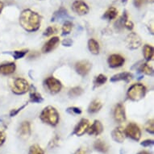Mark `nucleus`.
<instances>
[{"mask_svg":"<svg viewBox=\"0 0 154 154\" xmlns=\"http://www.w3.org/2000/svg\"><path fill=\"white\" fill-rule=\"evenodd\" d=\"M41 119L44 123L51 126L57 125L59 122V113L53 106H48L44 109L41 114Z\"/></svg>","mask_w":154,"mask_h":154,"instance_id":"2","label":"nucleus"},{"mask_svg":"<svg viewBox=\"0 0 154 154\" xmlns=\"http://www.w3.org/2000/svg\"><path fill=\"white\" fill-rule=\"evenodd\" d=\"M82 93H83V90L79 86H76L69 91V97H78L81 95Z\"/></svg>","mask_w":154,"mask_h":154,"instance_id":"28","label":"nucleus"},{"mask_svg":"<svg viewBox=\"0 0 154 154\" xmlns=\"http://www.w3.org/2000/svg\"><path fill=\"white\" fill-rule=\"evenodd\" d=\"M111 136L112 138L115 141L118 142V143H123L125 140V133H124V130L122 127H118L114 129L112 132H111Z\"/></svg>","mask_w":154,"mask_h":154,"instance_id":"14","label":"nucleus"},{"mask_svg":"<svg viewBox=\"0 0 154 154\" xmlns=\"http://www.w3.org/2000/svg\"><path fill=\"white\" fill-rule=\"evenodd\" d=\"M57 32V28L55 26H50L48 27L44 32V35H46V36H50V35L55 34V33Z\"/></svg>","mask_w":154,"mask_h":154,"instance_id":"32","label":"nucleus"},{"mask_svg":"<svg viewBox=\"0 0 154 154\" xmlns=\"http://www.w3.org/2000/svg\"><path fill=\"white\" fill-rule=\"evenodd\" d=\"M114 117H115V119L119 123H123L126 120L125 108L123 104L119 103L116 106L115 111H114Z\"/></svg>","mask_w":154,"mask_h":154,"instance_id":"12","label":"nucleus"},{"mask_svg":"<svg viewBox=\"0 0 154 154\" xmlns=\"http://www.w3.org/2000/svg\"><path fill=\"white\" fill-rule=\"evenodd\" d=\"M137 154H151V153L147 151H141V152H139Z\"/></svg>","mask_w":154,"mask_h":154,"instance_id":"43","label":"nucleus"},{"mask_svg":"<svg viewBox=\"0 0 154 154\" xmlns=\"http://www.w3.org/2000/svg\"><path fill=\"white\" fill-rule=\"evenodd\" d=\"M11 89L15 94H23L29 90V84L25 79L18 78L11 83Z\"/></svg>","mask_w":154,"mask_h":154,"instance_id":"4","label":"nucleus"},{"mask_svg":"<svg viewBox=\"0 0 154 154\" xmlns=\"http://www.w3.org/2000/svg\"><path fill=\"white\" fill-rule=\"evenodd\" d=\"M140 71L141 72V73H144V74H146V75H152V73H153V69H152V67L148 65L147 63H143L140 65L139 68Z\"/></svg>","mask_w":154,"mask_h":154,"instance_id":"25","label":"nucleus"},{"mask_svg":"<svg viewBox=\"0 0 154 154\" xmlns=\"http://www.w3.org/2000/svg\"><path fill=\"white\" fill-rule=\"evenodd\" d=\"M67 111L69 113L71 114V115H80L82 113L81 109L79 108V107H75V106H73V107H69L67 109Z\"/></svg>","mask_w":154,"mask_h":154,"instance_id":"34","label":"nucleus"},{"mask_svg":"<svg viewBox=\"0 0 154 154\" xmlns=\"http://www.w3.org/2000/svg\"><path fill=\"white\" fill-rule=\"evenodd\" d=\"M73 28V23L69 21H66L62 27V35H68L71 32Z\"/></svg>","mask_w":154,"mask_h":154,"instance_id":"29","label":"nucleus"},{"mask_svg":"<svg viewBox=\"0 0 154 154\" xmlns=\"http://www.w3.org/2000/svg\"><path fill=\"white\" fill-rule=\"evenodd\" d=\"M28 51L27 50H21V51H15L14 53H13V57H14V58L18 60V59H20L22 57H23L24 56L26 55V53H27Z\"/></svg>","mask_w":154,"mask_h":154,"instance_id":"33","label":"nucleus"},{"mask_svg":"<svg viewBox=\"0 0 154 154\" xmlns=\"http://www.w3.org/2000/svg\"><path fill=\"white\" fill-rule=\"evenodd\" d=\"M6 140V135L3 131H0V146H2Z\"/></svg>","mask_w":154,"mask_h":154,"instance_id":"39","label":"nucleus"},{"mask_svg":"<svg viewBox=\"0 0 154 154\" xmlns=\"http://www.w3.org/2000/svg\"><path fill=\"white\" fill-rule=\"evenodd\" d=\"M28 154H45V152L38 144H34L30 147Z\"/></svg>","mask_w":154,"mask_h":154,"instance_id":"30","label":"nucleus"},{"mask_svg":"<svg viewBox=\"0 0 154 154\" xmlns=\"http://www.w3.org/2000/svg\"><path fill=\"white\" fill-rule=\"evenodd\" d=\"M117 15H118V11L116 8H110L106 11V12L104 13L103 18L107 20H112L117 17Z\"/></svg>","mask_w":154,"mask_h":154,"instance_id":"20","label":"nucleus"},{"mask_svg":"<svg viewBox=\"0 0 154 154\" xmlns=\"http://www.w3.org/2000/svg\"><path fill=\"white\" fill-rule=\"evenodd\" d=\"M141 39L137 33L131 32L128 35L125 40L127 47L130 49H137L141 45Z\"/></svg>","mask_w":154,"mask_h":154,"instance_id":"6","label":"nucleus"},{"mask_svg":"<svg viewBox=\"0 0 154 154\" xmlns=\"http://www.w3.org/2000/svg\"><path fill=\"white\" fill-rule=\"evenodd\" d=\"M140 144L144 147L152 146V145H153L154 144V140H145L144 141H142L141 143H140Z\"/></svg>","mask_w":154,"mask_h":154,"instance_id":"36","label":"nucleus"},{"mask_svg":"<svg viewBox=\"0 0 154 154\" xmlns=\"http://www.w3.org/2000/svg\"><path fill=\"white\" fill-rule=\"evenodd\" d=\"M87 131H88L89 135L99 136L103 131V126L101 122L99 121V120H95L93 123V124L89 128Z\"/></svg>","mask_w":154,"mask_h":154,"instance_id":"15","label":"nucleus"},{"mask_svg":"<svg viewBox=\"0 0 154 154\" xmlns=\"http://www.w3.org/2000/svg\"><path fill=\"white\" fill-rule=\"evenodd\" d=\"M94 148L97 151L103 152V153H106V152L108 151V145L106 144V143L102 140H98L94 142Z\"/></svg>","mask_w":154,"mask_h":154,"instance_id":"19","label":"nucleus"},{"mask_svg":"<svg viewBox=\"0 0 154 154\" xmlns=\"http://www.w3.org/2000/svg\"><path fill=\"white\" fill-rule=\"evenodd\" d=\"M3 9V3H2L1 1H0V14L2 12V11Z\"/></svg>","mask_w":154,"mask_h":154,"instance_id":"42","label":"nucleus"},{"mask_svg":"<svg viewBox=\"0 0 154 154\" xmlns=\"http://www.w3.org/2000/svg\"><path fill=\"white\" fill-rule=\"evenodd\" d=\"M124 62H125V59L119 54H112L108 58L109 66L111 68L120 67L124 65Z\"/></svg>","mask_w":154,"mask_h":154,"instance_id":"11","label":"nucleus"},{"mask_svg":"<svg viewBox=\"0 0 154 154\" xmlns=\"http://www.w3.org/2000/svg\"><path fill=\"white\" fill-rule=\"evenodd\" d=\"M62 44H63L64 46H71L72 44H73V41L71 39H65L63 41H62Z\"/></svg>","mask_w":154,"mask_h":154,"instance_id":"41","label":"nucleus"},{"mask_svg":"<svg viewBox=\"0 0 154 154\" xmlns=\"http://www.w3.org/2000/svg\"><path fill=\"white\" fill-rule=\"evenodd\" d=\"M90 126V123L89 120L86 119H82L80 120L79 124L75 127L73 134H75L78 137H81L83 134H85L87 131Z\"/></svg>","mask_w":154,"mask_h":154,"instance_id":"10","label":"nucleus"},{"mask_svg":"<svg viewBox=\"0 0 154 154\" xmlns=\"http://www.w3.org/2000/svg\"><path fill=\"white\" fill-rule=\"evenodd\" d=\"M18 134L19 136L23 138L27 139L30 137L31 135V124L28 121H23L20 124V126L18 129Z\"/></svg>","mask_w":154,"mask_h":154,"instance_id":"13","label":"nucleus"},{"mask_svg":"<svg viewBox=\"0 0 154 154\" xmlns=\"http://www.w3.org/2000/svg\"><path fill=\"white\" fill-rule=\"evenodd\" d=\"M146 0H134V5L137 8H140L143 6Z\"/></svg>","mask_w":154,"mask_h":154,"instance_id":"38","label":"nucleus"},{"mask_svg":"<svg viewBox=\"0 0 154 154\" xmlns=\"http://www.w3.org/2000/svg\"><path fill=\"white\" fill-rule=\"evenodd\" d=\"M146 94V88L142 84H134L128 91V97L132 101H140Z\"/></svg>","mask_w":154,"mask_h":154,"instance_id":"3","label":"nucleus"},{"mask_svg":"<svg viewBox=\"0 0 154 154\" xmlns=\"http://www.w3.org/2000/svg\"><path fill=\"white\" fill-rule=\"evenodd\" d=\"M67 15V11L64 8H61L59 9L58 11H57L55 13H54V15L52 17V21H55L57 20H60L61 18L65 17L66 15Z\"/></svg>","mask_w":154,"mask_h":154,"instance_id":"24","label":"nucleus"},{"mask_svg":"<svg viewBox=\"0 0 154 154\" xmlns=\"http://www.w3.org/2000/svg\"><path fill=\"white\" fill-rule=\"evenodd\" d=\"M107 80V78L103 74H99V76L96 77V79L94 81V84L95 87H99L100 86H103Z\"/></svg>","mask_w":154,"mask_h":154,"instance_id":"26","label":"nucleus"},{"mask_svg":"<svg viewBox=\"0 0 154 154\" xmlns=\"http://www.w3.org/2000/svg\"><path fill=\"white\" fill-rule=\"evenodd\" d=\"M27 104H28V103H26L25 105H23V106H22L20 107V108L15 109V110H11V112H10V116H11V117L15 116H16V115H17V114L19 113V112H20V111L21 110H22V109H23V108H24V107H25L26 106H27Z\"/></svg>","mask_w":154,"mask_h":154,"instance_id":"37","label":"nucleus"},{"mask_svg":"<svg viewBox=\"0 0 154 154\" xmlns=\"http://www.w3.org/2000/svg\"><path fill=\"white\" fill-rule=\"evenodd\" d=\"M144 57L146 61H151L153 58V48L151 45H145L144 46Z\"/></svg>","mask_w":154,"mask_h":154,"instance_id":"23","label":"nucleus"},{"mask_svg":"<svg viewBox=\"0 0 154 154\" xmlns=\"http://www.w3.org/2000/svg\"><path fill=\"white\" fill-rule=\"evenodd\" d=\"M15 69H16V66L15 63L11 62V63L3 64L0 66V74L9 75L15 72Z\"/></svg>","mask_w":154,"mask_h":154,"instance_id":"18","label":"nucleus"},{"mask_svg":"<svg viewBox=\"0 0 154 154\" xmlns=\"http://www.w3.org/2000/svg\"><path fill=\"white\" fill-rule=\"evenodd\" d=\"M73 11L79 15H86L89 12V7L85 2L81 0H77L72 5Z\"/></svg>","mask_w":154,"mask_h":154,"instance_id":"8","label":"nucleus"},{"mask_svg":"<svg viewBox=\"0 0 154 154\" xmlns=\"http://www.w3.org/2000/svg\"><path fill=\"white\" fill-rule=\"evenodd\" d=\"M147 1H149H149H150V2H152V3L153 2V0H147Z\"/></svg>","mask_w":154,"mask_h":154,"instance_id":"45","label":"nucleus"},{"mask_svg":"<svg viewBox=\"0 0 154 154\" xmlns=\"http://www.w3.org/2000/svg\"><path fill=\"white\" fill-rule=\"evenodd\" d=\"M144 128L147 132L150 134L154 133V120L152 119H149L147 121V123L144 125Z\"/></svg>","mask_w":154,"mask_h":154,"instance_id":"31","label":"nucleus"},{"mask_svg":"<svg viewBox=\"0 0 154 154\" xmlns=\"http://www.w3.org/2000/svg\"><path fill=\"white\" fill-rule=\"evenodd\" d=\"M89 50L93 54H99V45L94 39H91L88 41Z\"/></svg>","mask_w":154,"mask_h":154,"instance_id":"22","label":"nucleus"},{"mask_svg":"<svg viewBox=\"0 0 154 154\" xmlns=\"http://www.w3.org/2000/svg\"><path fill=\"white\" fill-rule=\"evenodd\" d=\"M91 67L92 66H91V62H89L88 61H86V60L79 61L75 65V69L77 73L81 76H86V74H88Z\"/></svg>","mask_w":154,"mask_h":154,"instance_id":"9","label":"nucleus"},{"mask_svg":"<svg viewBox=\"0 0 154 154\" xmlns=\"http://www.w3.org/2000/svg\"><path fill=\"white\" fill-rule=\"evenodd\" d=\"M124 133H125L126 137H129L136 141H139L141 137V131H140L139 126L134 123H130L127 126L126 129L124 130Z\"/></svg>","mask_w":154,"mask_h":154,"instance_id":"5","label":"nucleus"},{"mask_svg":"<svg viewBox=\"0 0 154 154\" xmlns=\"http://www.w3.org/2000/svg\"><path fill=\"white\" fill-rule=\"evenodd\" d=\"M59 140H60V138H59L58 136H55L52 139V140L49 142V147L50 148H55V147L57 146L59 143Z\"/></svg>","mask_w":154,"mask_h":154,"instance_id":"35","label":"nucleus"},{"mask_svg":"<svg viewBox=\"0 0 154 154\" xmlns=\"http://www.w3.org/2000/svg\"><path fill=\"white\" fill-rule=\"evenodd\" d=\"M74 154H88L87 149H84V148H80L77 151L74 152Z\"/></svg>","mask_w":154,"mask_h":154,"instance_id":"40","label":"nucleus"},{"mask_svg":"<svg viewBox=\"0 0 154 154\" xmlns=\"http://www.w3.org/2000/svg\"><path fill=\"white\" fill-rule=\"evenodd\" d=\"M45 84L48 87V91L52 94H57L60 92L61 90V82L57 80L53 77H49L45 80Z\"/></svg>","mask_w":154,"mask_h":154,"instance_id":"7","label":"nucleus"},{"mask_svg":"<svg viewBox=\"0 0 154 154\" xmlns=\"http://www.w3.org/2000/svg\"><path fill=\"white\" fill-rule=\"evenodd\" d=\"M43 101V98H42V96L40 94L38 93V92H32L30 94V102L32 103H41V102Z\"/></svg>","mask_w":154,"mask_h":154,"instance_id":"27","label":"nucleus"},{"mask_svg":"<svg viewBox=\"0 0 154 154\" xmlns=\"http://www.w3.org/2000/svg\"><path fill=\"white\" fill-rule=\"evenodd\" d=\"M59 42H60V40H59L58 37L54 36V37L51 38L50 40H49L48 42H46L45 45H44L43 48H42L43 53H49V52H51L52 50H53V49L57 46Z\"/></svg>","mask_w":154,"mask_h":154,"instance_id":"16","label":"nucleus"},{"mask_svg":"<svg viewBox=\"0 0 154 154\" xmlns=\"http://www.w3.org/2000/svg\"><path fill=\"white\" fill-rule=\"evenodd\" d=\"M41 18L39 14L32 10L23 11L20 16V23L24 30L35 32L41 27Z\"/></svg>","mask_w":154,"mask_h":154,"instance_id":"1","label":"nucleus"},{"mask_svg":"<svg viewBox=\"0 0 154 154\" xmlns=\"http://www.w3.org/2000/svg\"><path fill=\"white\" fill-rule=\"evenodd\" d=\"M102 106H103V104H102L101 102L98 100V99H95V100L91 102V103L90 104L88 108V112L89 113H96V112L100 111Z\"/></svg>","mask_w":154,"mask_h":154,"instance_id":"21","label":"nucleus"},{"mask_svg":"<svg viewBox=\"0 0 154 154\" xmlns=\"http://www.w3.org/2000/svg\"><path fill=\"white\" fill-rule=\"evenodd\" d=\"M121 1H122V3H126L128 0H121Z\"/></svg>","mask_w":154,"mask_h":154,"instance_id":"44","label":"nucleus"},{"mask_svg":"<svg viewBox=\"0 0 154 154\" xmlns=\"http://www.w3.org/2000/svg\"><path fill=\"white\" fill-rule=\"evenodd\" d=\"M132 79V75L130 73L124 72V73H117L114 75L111 79V82H116L119 81H125L126 82H129Z\"/></svg>","mask_w":154,"mask_h":154,"instance_id":"17","label":"nucleus"}]
</instances>
